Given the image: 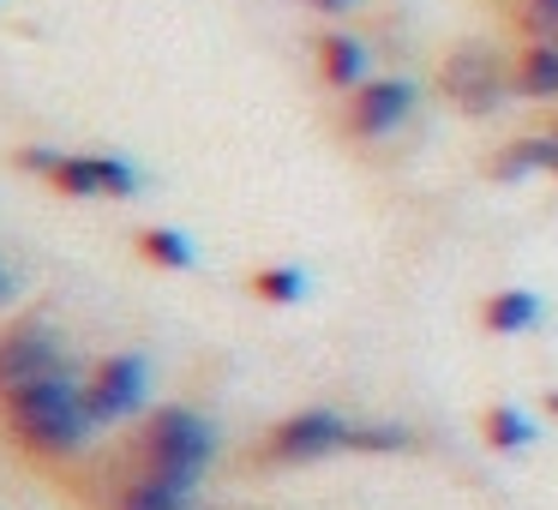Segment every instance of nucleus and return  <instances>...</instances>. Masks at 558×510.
Returning a JSON list of instances; mask_svg holds the SVG:
<instances>
[{
    "instance_id": "1",
    "label": "nucleus",
    "mask_w": 558,
    "mask_h": 510,
    "mask_svg": "<svg viewBox=\"0 0 558 510\" xmlns=\"http://www.w3.org/2000/svg\"><path fill=\"white\" fill-rule=\"evenodd\" d=\"M0 414H7V433L31 457H78L97 433V421L85 409V378L73 373H49L19 390H0Z\"/></svg>"
},
{
    "instance_id": "2",
    "label": "nucleus",
    "mask_w": 558,
    "mask_h": 510,
    "mask_svg": "<svg viewBox=\"0 0 558 510\" xmlns=\"http://www.w3.org/2000/svg\"><path fill=\"white\" fill-rule=\"evenodd\" d=\"M210 457H217V426L198 409L169 402V409L145 414V426H138V474L145 481H169L181 493H193L205 481Z\"/></svg>"
},
{
    "instance_id": "3",
    "label": "nucleus",
    "mask_w": 558,
    "mask_h": 510,
    "mask_svg": "<svg viewBox=\"0 0 558 510\" xmlns=\"http://www.w3.org/2000/svg\"><path fill=\"white\" fill-rule=\"evenodd\" d=\"M438 97L469 121H486L517 97V54H505L486 37H462L438 66Z\"/></svg>"
},
{
    "instance_id": "4",
    "label": "nucleus",
    "mask_w": 558,
    "mask_h": 510,
    "mask_svg": "<svg viewBox=\"0 0 558 510\" xmlns=\"http://www.w3.org/2000/svg\"><path fill=\"white\" fill-rule=\"evenodd\" d=\"M349 438H354L349 414H337V409H301V414H289V421L270 426L258 457H265L270 469H301V462H325V457H337V450H349Z\"/></svg>"
},
{
    "instance_id": "5",
    "label": "nucleus",
    "mask_w": 558,
    "mask_h": 510,
    "mask_svg": "<svg viewBox=\"0 0 558 510\" xmlns=\"http://www.w3.org/2000/svg\"><path fill=\"white\" fill-rule=\"evenodd\" d=\"M145 390H150V366L145 354H109L85 373V409L97 426H114V421H133L145 409Z\"/></svg>"
},
{
    "instance_id": "6",
    "label": "nucleus",
    "mask_w": 558,
    "mask_h": 510,
    "mask_svg": "<svg viewBox=\"0 0 558 510\" xmlns=\"http://www.w3.org/2000/svg\"><path fill=\"white\" fill-rule=\"evenodd\" d=\"M49 186L61 198H133L138 193V169L126 157H109V150H66L61 162H54Z\"/></svg>"
},
{
    "instance_id": "7",
    "label": "nucleus",
    "mask_w": 558,
    "mask_h": 510,
    "mask_svg": "<svg viewBox=\"0 0 558 510\" xmlns=\"http://www.w3.org/2000/svg\"><path fill=\"white\" fill-rule=\"evenodd\" d=\"M409 114H414V85L409 78H366L361 90H349L342 126H349V138H361V145H378V138H390Z\"/></svg>"
},
{
    "instance_id": "8",
    "label": "nucleus",
    "mask_w": 558,
    "mask_h": 510,
    "mask_svg": "<svg viewBox=\"0 0 558 510\" xmlns=\"http://www.w3.org/2000/svg\"><path fill=\"white\" fill-rule=\"evenodd\" d=\"M49 373H66L61 337L49 325H19L0 337V390H19V385L49 378Z\"/></svg>"
},
{
    "instance_id": "9",
    "label": "nucleus",
    "mask_w": 558,
    "mask_h": 510,
    "mask_svg": "<svg viewBox=\"0 0 558 510\" xmlns=\"http://www.w3.org/2000/svg\"><path fill=\"white\" fill-rule=\"evenodd\" d=\"M313 54H318V78L337 90H361L373 78V54H366V42L354 31H325L313 42Z\"/></svg>"
},
{
    "instance_id": "10",
    "label": "nucleus",
    "mask_w": 558,
    "mask_h": 510,
    "mask_svg": "<svg viewBox=\"0 0 558 510\" xmlns=\"http://www.w3.org/2000/svg\"><path fill=\"white\" fill-rule=\"evenodd\" d=\"M517 97L558 102V42H522L517 49Z\"/></svg>"
},
{
    "instance_id": "11",
    "label": "nucleus",
    "mask_w": 558,
    "mask_h": 510,
    "mask_svg": "<svg viewBox=\"0 0 558 510\" xmlns=\"http://www.w3.org/2000/svg\"><path fill=\"white\" fill-rule=\"evenodd\" d=\"M481 325L493 330V337H522V330L541 325V294H534V289H505V294H493V301L481 306Z\"/></svg>"
},
{
    "instance_id": "12",
    "label": "nucleus",
    "mask_w": 558,
    "mask_h": 510,
    "mask_svg": "<svg viewBox=\"0 0 558 510\" xmlns=\"http://www.w3.org/2000/svg\"><path fill=\"white\" fill-rule=\"evenodd\" d=\"M486 445L505 450V457H517V450L534 445V421L517 409V402H498V409H486Z\"/></svg>"
},
{
    "instance_id": "13",
    "label": "nucleus",
    "mask_w": 558,
    "mask_h": 510,
    "mask_svg": "<svg viewBox=\"0 0 558 510\" xmlns=\"http://www.w3.org/2000/svg\"><path fill=\"white\" fill-rule=\"evenodd\" d=\"M133 246H138V253H145L157 270H193V241H186L181 229H162V222H157V229H138Z\"/></svg>"
},
{
    "instance_id": "14",
    "label": "nucleus",
    "mask_w": 558,
    "mask_h": 510,
    "mask_svg": "<svg viewBox=\"0 0 558 510\" xmlns=\"http://www.w3.org/2000/svg\"><path fill=\"white\" fill-rule=\"evenodd\" d=\"M114 510H193V493H181V486H169V481H145V474H138V481L121 493V505H114Z\"/></svg>"
},
{
    "instance_id": "15",
    "label": "nucleus",
    "mask_w": 558,
    "mask_h": 510,
    "mask_svg": "<svg viewBox=\"0 0 558 510\" xmlns=\"http://www.w3.org/2000/svg\"><path fill=\"white\" fill-rule=\"evenodd\" d=\"M253 294L270 306H294L306 294V277L294 265H270V270H253Z\"/></svg>"
},
{
    "instance_id": "16",
    "label": "nucleus",
    "mask_w": 558,
    "mask_h": 510,
    "mask_svg": "<svg viewBox=\"0 0 558 510\" xmlns=\"http://www.w3.org/2000/svg\"><path fill=\"white\" fill-rule=\"evenodd\" d=\"M409 445L414 433L397 421H354V438H349V450H409Z\"/></svg>"
},
{
    "instance_id": "17",
    "label": "nucleus",
    "mask_w": 558,
    "mask_h": 510,
    "mask_svg": "<svg viewBox=\"0 0 558 510\" xmlns=\"http://www.w3.org/2000/svg\"><path fill=\"white\" fill-rule=\"evenodd\" d=\"M522 42H558V0H522Z\"/></svg>"
},
{
    "instance_id": "18",
    "label": "nucleus",
    "mask_w": 558,
    "mask_h": 510,
    "mask_svg": "<svg viewBox=\"0 0 558 510\" xmlns=\"http://www.w3.org/2000/svg\"><path fill=\"white\" fill-rule=\"evenodd\" d=\"M66 150H49V145H25V150H13V169H25V174H43L49 181L54 174V162H61Z\"/></svg>"
},
{
    "instance_id": "19",
    "label": "nucleus",
    "mask_w": 558,
    "mask_h": 510,
    "mask_svg": "<svg viewBox=\"0 0 558 510\" xmlns=\"http://www.w3.org/2000/svg\"><path fill=\"white\" fill-rule=\"evenodd\" d=\"M13 301V277H7V265H0V306Z\"/></svg>"
},
{
    "instance_id": "20",
    "label": "nucleus",
    "mask_w": 558,
    "mask_h": 510,
    "mask_svg": "<svg viewBox=\"0 0 558 510\" xmlns=\"http://www.w3.org/2000/svg\"><path fill=\"white\" fill-rule=\"evenodd\" d=\"M313 7H325V13H342V7H354V0H313Z\"/></svg>"
},
{
    "instance_id": "21",
    "label": "nucleus",
    "mask_w": 558,
    "mask_h": 510,
    "mask_svg": "<svg viewBox=\"0 0 558 510\" xmlns=\"http://www.w3.org/2000/svg\"><path fill=\"white\" fill-rule=\"evenodd\" d=\"M546 138H553V174H558V126H553V133H546Z\"/></svg>"
},
{
    "instance_id": "22",
    "label": "nucleus",
    "mask_w": 558,
    "mask_h": 510,
    "mask_svg": "<svg viewBox=\"0 0 558 510\" xmlns=\"http://www.w3.org/2000/svg\"><path fill=\"white\" fill-rule=\"evenodd\" d=\"M546 409H553V414H558V390H553V397H546Z\"/></svg>"
}]
</instances>
